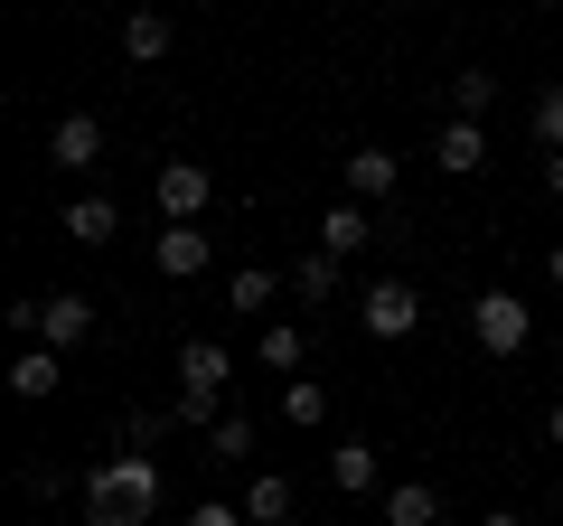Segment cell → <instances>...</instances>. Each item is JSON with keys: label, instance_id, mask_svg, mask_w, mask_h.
<instances>
[{"label": "cell", "instance_id": "6da1fadb", "mask_svg": "<svg viewBox=\"0 0 563 526\" xmlns=\"http://www.w3.org/2000/svg\"><path fill=\"white\" fill-rule=\"evenodd\" d=\"M225 385H235V358H225L217 339H188L179 348V395H169V414H179V424H225Z\"/></svg>", "mask_w": 563, "mask_h": 526}, {"label": "cell", "instance_id": "7a4b0ae2", "mask_svg": "<svg viewBox=\"0 0 563 526\" xmlns=\"http://www.w3.org/2000/svg\"><path fill=\"white\" fill-rule=\"evenodd\" d=\"M470 339L488 348V358H526V339H536V310L517 302V292H479V302H470Z\"/></svg>", "mask_w": 563, "mask_h": 526}, {"label": "cell", "instance_id": "3957f363", "mask_svg": "<svg viewBox=\"0 0 563 526\" xmlns=\"http://www.w3.org/2000/svg\"><path fill=\"white\" fill-rule=\"evenodd\" d=\"M357 320H366V339H413L422 329V292L395 283V273H376V283L357 292Z\"/></svg>", "mask_w": 563, "mask_h": 526}, {"label": "cell", "instance_id": "277c9868", "mask_svg": "<svg viewBox=\"0 0 563 526\" xmlns=\"http://www.w3.org/2000/svg\"><path fill=\"white\" fill-rule=\"evenodd\" d=\"M151 198H161V217H169V226H198V217H207V198H217V179H207V161H161Z\"/></svg>", "mask_w": 563, "mask_h": 526}, {"label": "cell", "instance_id": "5b68a950", "mask_svg": "<svg viewBox=\"0 0 563 526\" xmlns=\"http://www.w3.org/2000/svg\"><path fill=\"white\" fill-rule=\"evenodd\" d=\"M95 480L113 489V498H132V517L151 526V507H161V461H151V451H113V461H103Z\"/></svg>", "mask_w": 563, "mask_h": 526}, {"label": "cell", "instance_id": "8992f818", "mask_svg": "<svg viewBox=\"0 0 563 526\" xmlns=\"http://www.w3.org/2000/svg\"><path fill=\"white\" fill-rule=\"evenodd\" d=\"M85 339H95V302H85V292H47V310H38V348L76 358Z\"/></svg>", "mask_w": 563, "mask_h": 526}, {"label": "cell", "instance_id": "52a82bcc", "mask_svg": "<svg viewBox=\"0 0 563 526\" xmlns=\"http://www.w3.org/2000/svg\"><path fill=\"white\" fill-rule=\"evenodd\" d=\"M432 161H442L451 179H470V169H488V122H470V113H451L442 132H432Z\"/></svg>", "mask_w": 563, "mask_h": 526}, {"label": "cell", "instance_id": "ba28073f", "mask_svg": "<svg viewBox=\"0 0 563 526\" xmlns=\"http://www.w3.org/2000/svg\"><path fill=\"white\" fill-rule=\"evenodd\" d=\"M395 188H404V161H395V151H376V142H357V151H347V198H357V207L395 198Z\"/></svg>", "mask_w": 563, "mask_h": 526}, {"label": "cell", "instance_id": "9c48e42d", "mask_svg": "<svg viewBox=\"0 0 563 526\" xmlns=\"http://www.w3.org/2000/svg\"><path fill=\"white\" fill-rule=\"evenodd\" d=\"M366 244H376V217H366L357 198H339V207L320 217V254H329V263H357Z\"/></svg>", "mask_w": 563, "mask_h": 526}, {"label": "cell", "instance_id": "30bf717a", "mask_svg": "<svg viewBox=\"0 0 563 526\" xmlns=\"http://www.w3.org/2000/svg\"><path fill=\"white\" fill-rule=\"evenodd\" d=\"M57 385H66V358H57V348H38V339H29L20 358H10V395H20V405H47Z\"/></svg>", "mask_w": 563, "mask_h": 526}, {"label": "cell", "instance_id": "8fae6325", "mask_svg": "<svg viewBox=\"0 0 563 526\" xmlns=\"http://www.w3.org/2000/svg\"><path fill=\"white\" fill-rule=\"evenodd\" d=\"M47 161H57V169H95V161H103V122H95V113H57Z\"/></svg>", "mask_w": 563, "mask_h": 526}, {"label": "cell", "instance_id": "7c38bea8", "mask_svg": "<svg viewBox=\"0 0 563 526\" xmlns=\"http://www.w3.org/2000/svg\"><path fill=\"white\" fill-rule=\"evenodd\" d=\"M273 302H282V273H273V263L225 273V310H235V320H273Z\"/></svg>", "mask_w": 563, "mask_h": 526}, {"label": "cell", "instance_id": "4fadbf2b", "mask_svg": "<svg viewBox=\"0 0 563 526\" xmlns=\"http://www.w3.org/2000/svg\"><path fill=\"white\" fill-rule=\"evenodd\" d=\"M151 263H161L169 283H198V273H207V226H161Z\"/></svg>", "mask_w": 563, "mask_h": 526}, {"label": "cell", "instance_id": "5bb4252c", "mask_svg": "<svg viewBox=\"0 0 563 526\" xmlns=\"http://www.w3.org/2000/svg\"><path fill=\"white\" fill-rule=\"evenodd\" d=\"M385 526H442V480H395L385 489Z\"/></svg>", "mask_w": 563, "mask_h": 526}, {"label": "cell", "instance_id": "9a60e30c", "mask_svg": "<svg viewBox=\"0 0 563 526\" xmlns=\"http://www.w3.org/2000/svg\"><path fill=\"white\" fill-rule=\"evenodd\" d=\"M244 517L254 526H291V470H254V480H244Z\"/></svg>", "mask_w": 563, "mask_h": 526}, {"label": "cell", "instance_id": "2e32d148", "mask_svg": "<svg viewBox=\"0 0 563 526\" xmlns=\"http://www.w3.org/2000/svg\"><path fill=\"white\" fill-rule=\"evenodd\" d=\"M329 480H339L347 498H366V489L385 480V451L376 442H339V451H329Z\"/></svg>", "mask_w": 563, "mask_h": 526}, {"label": "cell", "instance_id": "e0dca14e", "mask_svg": "<svg viewBox=\"0 0 563 526\" xmlns=\"http://www.w3.org/2000/svg\"><path fill=\"white\" fill-rule=\"evenodd\" d=\"M282 424H291V432H320L329 424V385L320 376H282Z\"/></svg>", "mask_w": 563, "mask_h": 526}, {"label": "cell", "instance_id": "ac0fdd59", "mask_svg": "<svg viewBox=\"0 0 563 526\" xmlns=\"http://www.w3.org/2000/svg\"><path fill=\"white\" fill-rule=\"evenodd\" d=\"M57 226L76 244H113V226H122V207L113 198H76V207H57Z\"/></svg>", "mask_w": 563, "mask_h": 526}, {"label": "cell", "instance_id": "d6986e66", "mask_svg": "<svg viewBox=\"0 0 563 526\" xmlns=\"http://www.w3.org/2000/svg\"><path fill=\"white\" fill-rule=\"evenodd\" d=\"M122 57H132V66H161L169 57V20H161V10H132V20H122Z\"/></svg>", "mask_w": 563, "mask_h": 526}, {"label": "cell", "instance_id": "ffe728a7", "mask_svg": "<svg viewBox=\"0 0 563 526\" xmlns=\"http://www.w3.org/2000/svg\"><path fill=\"white\" fill-rule=\"evenodd\" d=\"M254 358L273 366V376H301V358H310V339L291 320H263V339H254Z\"/></svg>", "mask_w": 563, "mask_h": 526}, {"label": "cell", "instance_id": "44dd1931", "mask_svg": "<svg viewBox=\"0 0 563 526\" xmlns=\"http://www.w3.org/2000/svg\"><path fill=\"white\" fill-rule=\"evenodd\" d=\"M339 283H347V263H329L320 244H310V254L291 263V292H301V302H339Z\"/></svg>", "mask_w": 563, "mask_h": 526}, {"label": "cell", "instance_id": "7402d4cb", "mask_svg": "<svg viewBox=\"0 0 563 526\" xmlns=\"http://www.w3.org/2000/svg\"><path fill=\"white\" fill-rule=\"evenodd\" d=\"M488 103H498V76H488V66H461V76H451V113L488 122Z\"/></svg>", "mask_w": 563, "mask_h": 526}, {"label": "cell", "instance_id": "603a6c76", "mask_svg": "<svg viewBox=\"0 0 563 526\" xmlns=\"http://www.w3.org/2000/svg\"><path fill=\"white\" fill-rule=\"evenodd\" d=\"M179 424V414H161V405H132L122 414V451H161V432Z\"/></svg>", "mask_w": 563, "mask_h": 526}, {"label": "cell", "instance_id": "cb8c5ba5", "mask_svg": "<svg viewBox=\"0 0 563 526\" xmlns=\"http://www.w3.org/2000/svg\"><path fill=\"white\" fill-rule=\"evenodd\" d=\"M207 461H235V470H244V461H254V424H244V414H225V424L207 432Z\"/></svg>", "mask_w": 563, "mask_h": 526}, {"label": "cell", "instance_id": "d4e9b609", "mask_svg": "<svg viewBox=\"0 0 563 526\" xmlns=\"http://www.w3.org/2000/svg\"><path fill=\"white\" fill-rule=\"evenodd\" d=\"M85 526H141V517H132V498H113L103 480H85Z\"/></svg>", "mask_w": 563, "mask_h": 526}, {"label": "cell", "instance_id": "484cf974", "mask_svg": "<svg viewBox=\"0 0 563 526\" xmlns=\"http://www.w3.org/2000/svg\"><path fill=\"white\" fill-rule=\"evenodd\" d=\"M526 122H536V142H544V151H563V85H544Z\"/></svg>", "mask_w": 563, "mask_h": 526}, {"label": "cell", "instance_id": "4316f807", "mask_svg": "<svg viewBox=\"0 0 563 526\" xmlns=\"http://www.w3.org/2000/svg\"><path fill=\"white\" fill-rule=\"evenodd\" d=\"M188 526H254V517H244V498H198Z\"/></svg>", "mask_w": 563, "mask_h": 526}, {"label": "cell", "instance_id": "83f0119b", "mask_svg": "<svg viewBox=\"0 0 563 526\" xmlns=\"http://www.w3.org/2000/svg\"><path fill=\"white\" fill-rule=\"evenodd\" d=\"M544 188H554V198H563V151H544Z\"/></svg>", "mask_w": 563, "mask_h": 526}, {"label": "cell", "instance_id": "f1b7e54d", "mask_svg": "<svg viewBox=\"0 0 563 526\" xmlns=\"http://www.w3.org/2000/svg\"><path fill=\"white\" fill-rule=\"evenodd\" d=\"M544 432H554V451H563V395H554V405H544Z\"/></svg>", "mask_w": 563, "mask_h": 526}, {"label": "cell", "instance_id": "f546056e", "mask_svg": "<svg viewBox=\"0 0 563 526\" xmlns=\"http://www.w3.org/2000/svg\"><path fill=\"white\" fill-rule=\"evenodd\" d=\"M544 283H554V292H563V244H554V254H544Z\"/></svg>", "mask_w": 563, "mask_h": 526}, {"label": "cell", "instance_id": "4dcf8cb0", "mask_svg": "<svg viewBox=\"0 0 563 526\" xmlns=\"http://www.w3.org/2000/svg\"><path fill=\"white\" fill-rule=\"evenodd\" d=\"M479 526H526V517H517V507H498V517H479Z\"/></svg>", "mask_w": 563, "mask_h": 526}, {"label": "cell", "instance_id": "1f68e13d", "mask_svg": "<svg viewBox=\"0 0 563 526\" xmlns=\"http://www.w3.org/2000/svg\"><path fill=\"white\" fill-rule=\"evenodd\" d=\"M554 498H563V470H554Z\"/></svg>", "mask_w": 563, "mask_h": 526}, {"label": "cell", "instance_id": "d6a6232c", "mask_svg": "<svg viewBox=\"0 0 563 526\" xmlns=\"http://www.w3.org/2000/svg\"><path fill=\"white\" fill-rule=\"evenodd\" d=\"M291 526H301V517H291Z\"/></svg>", "mask_w": 563, "mask_h": 526}]
</instances>
